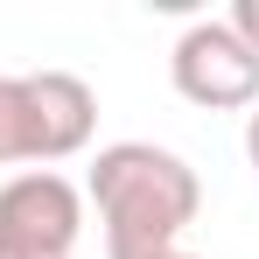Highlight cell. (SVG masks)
I'll list each match as a JSON object with an SVG mask.
<instances>
[{
	"label": "cell",
	"mask_w": 259,
	"mask_h": 259,
	"mask_svg": "<svg viewBox=\"0 0 259 259\" xmlns=\"http://www.w3.org/2000/svg\"><path fill=\"white\" fill-rule=\"evenodd\" d=\"M245 161H252V168H259V105H252V112H245Z\"/></svg>",
	"instance_id": "7"
},
{
	"label": "cell",
	"mask_w": 259,
	"mask_h": 259,
	"mask_svg": "<svg viewBox=\"0 0 259 259\" xmlns=\"http://www.w3.org/2000/svg\"><path fill=\"white\" fill-rule=\"evenodd\" d=\"M168 84L203 112H252L259 105V56L224 21H189L168 49Z\"/></svg>",
	"instance_id": "3"
},
{
	"label": "cell",
	"mask_w": 259,
	"mask_h": 259,
	"mask_svg": "<svg viewBox=\"0 0 259 259\" xmlns=\"http://www.w3.org/2000/svg\"><path fill=\"white\" fill-rule=\"evenodd\" d=\"M84 196L98 203V224H105V259H168V252H182V231L203 210L196 168L175 147H154V140L98 147Z\"/></svg>",
	"instance_id": "1"
},
{
	"label": "cell",
	"mask_w": 259,
	"mask_h": 259,
	"mask_svg": "<svg viewBox=\"0 0 259 259\" xmlns=\"http://www.w3.org/2000/svg\"><path fill=\"white\" fill-rule=\"evenodd\" d=\"M21 161V98H14V77H0V168Z\"/></svg>",
	"instance_id": "5"
},
{
	"label": "cell",
	"mask_w": 259,
	"mask_h": 259,
	"mask_svg": "<svg viewBox=\"0 0 259 259\" xmlns=\"http://www.w3.org/2000/svg\"><path fill=\"white\" fill-rule=\"evenodd\" d=\"M168 259H196V252H168Z\"/></svg>",
	"instance_id": "8"
},
{
	"label": "cell",
	"mask_w": 259,
	"mask_h": 259,
	"mask_svg": "<svg viewBox=\"0 0 259 259\" xmlns=\"http://www.w3.org/2000/svg\"><path fill=\"white\" fill-rule=\"evenodd\" d=\"M224 28L238 35V42L259 56V0H231V14H224Z\"/></svg>",
	"instance_id": "6"
},
{
	"label": "cell",
	"mask_w": 259,
	"mask_h": 259,
	"mask_svg": "<svg viewBox=\"0 0 259 259\" xmlns=\"http://www.w3.org/2000/svg\"><path fill=\"white\" fill-rule=\"evenodd\" d=\"M84 231V189L56 168L0 182V259H70Z\"/></svg>",
	"instance_id": "2"
},
{
	"label": "cell",
	"mask_w": 259,
	"mask_h": 259,
	"mask_svg": "<svg viewBox=\"0 0 259 259\" xmlns=\"http://www.w3.org/2000/svg\"><path fill=\"white\" fill-rule=\"evenodd\" d=\"M14 98H21V161L28 168H56L91 147L98 98L77 70H28V77H14Z\"/></svg>",
	"instance_id": "4"
}]
</instances>
